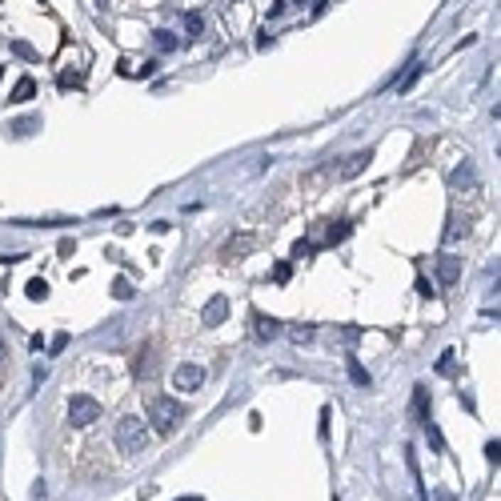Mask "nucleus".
<instances>
[{"instance_id":"obj_1","label":"nucleus","mask_w":501,"mask_h":501,"mask_svg":"<svg viewBox=\"0 0 501 501\" xmlns=\"http://www.w3.org/2000/svg\"><path fill=\"white\" fill-rule=\"evenodd\" d=\"M117 446L129 457L145 453L149 449V425L141 421V417H121V421H117Z\"/></svg>"},{"instance_id":"obj_2","label":"nucleus","mask_w":501,"mask_h":501,"mask_svg":"<svg viewBox=\"0 0 501 501\" xmlns=\"http://www.w3.org/2000/svg\"><path fill=\"white\" fill-rule=\"evenodd\" d=\"M149 417H153V429L161 437H173V429L181 425V417H185V405L173 397H156L153 405H149Z\"/></svg>"},{"instance_id":"obj_3","label":"nucleus","mask_w":501,"mask_h":501,"mask_svg":"<svg viewBox=\"0 0 501 501\" xmlns=\"http://www.w3.org/2000/svg\"><path fill=\"white\" fill-rule=\"evenodd\" d=\"M100 417V401H92L89 393H77L68 401V421L72 425H92Z\"/></svg>"},{"instance_id":"obj_4","label":"nucleus","mask_w":501,"mask_h":501,"mask_svg":"<svg viewBox=\"0 0 501 501\" xmlns=\"http://www.w3.org/2000/svg\"><path fill=\"white\" fill-rule=\"evenodd\" d=\"M173 385H177L181 393H193L205 385V369L193 365V361H185V365H177V373H173Z\"/></svg>"},{"instance_id":"obj_5","label":"nucleus","mask_w":501,"mask_h":501,"mask_svg":"<svg viewBox=\"0 0 501 501\" xmlns=\"http://www.w3.org/2000/svg\"><path fill=\"white\" fill-rule=\"evenodd\" d=\"M253 333L261 337V341H273V337L281 333V321H277V317H269V313H261V309H257V313H253Z\"/></svg>"},{"instance_id":"obj_6","label":"nucleus","mask_w":501,"mask_h":501,"mask_svg":"<svg viewBox=\"0 0 501 501\" xmlns=\"http://www.w3.org/2000/svg\"><path fill=\"white\" fill-rule=\"evenodd\" d=\"M457 277H461V257H441V261H437V281H441V285H453Z\"/></svg>"},{"instance_id":"obj_7","label":"nucleus","mask_w":501,"mask_h":501,"mask_svg":"<svg viewBox=\"0 0 501 501\" xmlns=\"http://www.w3.org/2000/svg\"><path fill=\"white\" fill-rule=\"evenodd\" d=\"M369 161H373V153H369V149H365V153H353V156L345 161V165L337 168V173H341V177H357V173H361V168L369 165Z\"/></svg>"},{"instance_id":"obj_8","label":"nucleus","mask_w":501,"mask_h":501,"mask_svg":"<svg viewBox=\"0 0 501 501\" xmlns=\"http://www.w3.org/2000/svg\"><path fill=\"white\" fill-rule=\"evenodd\" d=\"M225 313H229V301H225V297H212L209 305H205V325H221Z\"/></svg>"},{"instance_id":"obj_9","label":"nucleus","mask_w":501,"mask_h":501,"mask_svg":"<svg viewBox=\"0 0 501 501\" xmlns=\"http://www.w3.org/2000/svg\"><path fill=\"white\" fill-rule=\"evenodd\" d=\"M133 369H136V377H153V369H156V353H153V349H141V357L133 361Z\"/></svg>"},{"instance_id":"obj_10","label":"nucleus","mask_w":501,"mask_h":501,"mask_svg":"<svg viewBox=\"0 0 501 501\" xmlns=\"http://www.w3.org/2000/svg\"><path fill=\"white\" fill-rule=\"evenodd\" d=\"M36 97V80L33 77H21L16 80V89H12V100H16V104H24V100H33Z\"/></svg>"},{"instance_id":"obj_11","label":"nucleus","mask_w":501,"mask_h":501,"mask_svg":"<svg viewBox=\"0 0 501 501\" xmlns=\"http://www.w3.org/2000/svg\"><path fill=\"white\" fill-rule=\"evenodd\" d=\"M253 237H233L229 245H225V257H245V253H253Z\"/></svg>"},{"instance_id":"obj_12","label":"nucleus","mask_w":501,"mask_h":501,"mask_svg":"<svg viewBox=\"0 0 501 501\" xmlns=\"http://www.w3.org/2000/svg\"><path fill=\"white\" fill-rule=\"evenodd\" d=\"M421 72H425V65H421V60H413V65H409V72H405V77L397 80V92H409L413 85H417V77H421Z\"/></svg>"},{"instance_id":"obj_13","label":"nucleus","mask_w":501,"mask_h":501,"mask_svg":"<svg viewBox=\"0 0 501 501\" xmlns=\"http://www.w3.org/2000/svg\"><path fill=\"white\" fill-rule=\"evenodd\" d=\"M349 377H353V385H361V389H365V385H369V369L361 365L357 357H349Z\"/></svg>"},{"instance_id":"obj_14","label":"nucleus","mask_w":501,"mask_h":501,"mask_svg":"<svg viewBox=\"0 0 501 501\" xmlns=\"http://www.w3.org/2000/svg\"><path fill=\"white\" fill-rule=\"evenodd\" d=\"M413 409H417V417H421V421H429V397H425V385H417V389H413Z\"/></svg>"},{"instance_id":"obj_15","label":"nucleus","mask_w":501,"mask_h":501,"mask_svg":"<svg viewBox=\"0 0 501 501\" xmlns=\"http://www.w3.org/2000/svg\"><path fill=\"white\" fill-rule=\"evenodd\" d=\"M24 293H28V301H45V297H48V281L33 277L28 285H24Z\"/></svg>"},{"instance_id":"obj_16","label":"nucleus","mask_w":501,"mask_h":501,"mask_svg":"<svg viewBox=\"0 0 501 501\" xmlns=\"http://www.w3.org/2000/svg\"><path fill=\"white\" fill-rule=\"evenodd\" d=\"M425 437H429V446H433V453H446V437H441V429H437L433 421H425Z\"/></svg>"},{"instance_id":"obj_17","label":"nucleus","mask_w":501,"mask_h":501,"mask_svg":"<svg viewBox=\"0 0 501 501\" xmlns=\"http://www.w3.org/2000/svg\"><path fill=\"white\" fill-rule=\"evenodd\" d=\"M153 41H156V48H161V53H173V48H177V36L168 33V28H156Z\"/></svg>"},{"instance_id":"obj_18","label":"nucleus","mask_w":501,"mask_h":501,"mask_svg":"<svg viewBox=\"0 0 501 501\" xmlns=\"http://www.w3.org/2000/svg\"><path fill=\"white\" fill-rule=\"evenodd\" d=\"M185 28H189L193 36H200V33H205V12H197V9H193L189 16H185Z\"/></svg>"},{"instance_id":"obj_19","label":"nucleus","mask_w":501,"mask_h":501,"mask_svg":"<svg viewBox=\"0 0 501 501\" xmlns=\"http://www.w3.org/2000/svg\"><path fill=\"white\" fill-rule=\"evenodd\" d=\"M112 297H117V301H133V285H129L124 277H117V281H112Z\"/></svg>"},{"instance_id":"obj_20","label":"nucleus","mask_w":501,"mask_h":501,"mask_svg":"<svg viewBox=\"0 0 501 501\" xmlns=\"http://www.w3.org/2000/svg\"><path fill=\"white\" fill-rule=\"evenodd\" d=\"M457 185V189H461V185H473V168L469 165H461V168H453V177H449Z\"/></svg>"},{"instance_id":"obj_21","label":"nucleus","mask_w":501,"mask_h":501,"mask_svg":"<svg viewBox=\"0 0 501 501\" xmlns=\"http://www.w3.org/2000/svg\"><path fill=\"white\" fill-rule=\"evenodd\" d=\"M289 337L297 341V345H305V341H313V325H293Z\"/></svg>"},{"instance_id":"obj_22","label":"nucleus","mask_w":501,"mask_h":501,"mask_svg":"<svg viewBox=\"0 0 501 501\" xmlns=\"http://www.w3.org/2000/svg\"><path fill=\"white\" fill-rule=\"evenodd\" d=\"M77 85H80V72L65 68V72H60V89H77Z\"/></svg>"},{"instance_id":"obj_23","label":"nucleus","mask_w":501,"mask_h":501,"mask_svg":"<svg viewBox=\"0 0 501 501\" xmlns=\"http://www.w3.org/2000/svg\"><path fill=\"white\" fill-rule=\"evenodd\" d=\"M345 237H349V225H345V221H337V229H329V245L345 241Z\"/></svg>"},{"instance_id":"obj_24","label":"nucleus","mask_w":501,"mask_h":501,"mask_svg":"<svg viewBox=\"0 0 501 501\" xmlns=\"http://www.w3.org/2000/svg\"><path fill=\"white\" fill-rule=\"evenodd\" d=\"M12 53H16V56H24V60H36L33 45H24V41H12Z\"/></svg>"},{"instance_id":"obj_25","label":"nucleus","mask_w":501,"mask_h":501,"mask_svg":"<svg viewBox=\"0 0 501 501\" xmlns=\"http://www.w3.org/2000/svg\"><path fill=\"white\" fill-rule=\"evenodd\" d=\"M449 369H453V349H446L441 361H437V373H449Z\"/></svg>"},{"instance_id":"obj_26","label":"nucleus","mask_w":501,"mask_h":501,"mask_svg":"<svg viewBox=\"0 0 501 501\" xmlns=\"http://www.w3.org/2000/svg\"><path fill=\"white\" fill-rule=\"evenodd\" d=\"M293 257H313V241H297V245H293Z\"/></svg>"},{"instance_id":"obj_27","label":"nucleus","mask_w":501,"mask_h":501,"mask_svg":"<svg viewBox=\"0 0 501 501\" xmlns=\"http://www.w3.org/2000/svg\"><path fill=\"white\" fill-rule=\"evenodd\" d=\"M289 273H293V269H289V265H285V261H281V265H277V269H273V281H281V285H285V281H289Z\"/></svg>"},{"instance_id":"obj_28","label":"nucleus","mask_w":501,"mask_h":501,"mask_svg":"<svg viewBox=\"0 0 501 501\" xmlns=\"http://www.w3.org/2000/svg\"><path fill=\"white\" fill-rule=\"evenodd\" d=\"M413 289H417V293H421V297H433V285H429V281H425V277H417V285H413Z\"/></svg>"},{"instance_id":"obj_29","label":"nucleus","mask_w":501,"mask_h":501,"mask_svg":"<svg viewBox=\"0 0 501 501\" xmlns=\"http://www.w3.org/2000/svg\"><path fill=\"white\" fill-rule=\"evenodd\" d=\"M485 457H490L493 465H497V461H501V446H497V441H490V446H485Z\"/></svg>"},{"instance_id":"obj_30","label":"nucleus","mask_w":501,"mask_h":501,"mask_svg":"<svg viewBox=\"0 0 501 501\" xmlns=\"http://www.w3.org/2000/svg\"><path fill=\"white\" fill-rule=\"evenodd\" d=\"M65 345H68V333H56V337H53V353H60Z\"/></svg>"},{"instance_id":"obj_31","label":"nucleus","mask_w":501,"mask_h":501,"mask_svg":"<svg viewBox=\"0 0 501 501\" xmlns=\"http://www.w3.org/2000/svg\"><path fill=\"white\" fill-rule=\"evenodd\" d=\"M4 357H9V345H4V337H0V365H4Z\"/></svg>"},{"instance_id":"obj_32","label":"nucleus","mask_w":501,"mask_h":501,"mask_svg":"<svg viewBox=\"0 0 501 501\" xmlns=\"http://www.w3.org/2000/svg\"><path fill=\"white\" fill-rule=\"evenodd\" d=\"M437 501H457L453 493H437Z\"/></svg>"},{"instance_id":"obj_33","label":"nucleus","mask_w":501,"mask_h":501,"mask_svg":"<svg viewBox=\"0 0 501 501\" xmlns=\"http://www.w3.org/2000/svg\"><path fill=\"white\" fill-rule=\"evenodd\" d=\"M97 4H100V9H109V0H97Z\"/></svg>"},{"instance_id":"obj_34","label":"nucleus","mask_w":501,"mask_h":501,"mask_svg":"<svg viewBox=\"0 0 501 501\" xmlns=\"http://www.w3.org/2000/svg\"><path fill=\"white\" fill-rule=\"evenodd\" d=\"M177 501H200V497H177Z\"/></svg>"}]
</instances>
